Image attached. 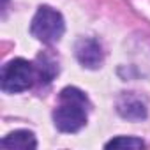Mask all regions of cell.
Returning <instances> with one entry per match:
<instances>
[{
  "label": "cell",
  "instance_id": "5b68a950",
  "mask_svg": "<svg viewBox=\"0 0 150 150\" xmlns=\"http://www.w3.org/2000/svg\"><path fill=\"white\" fill-rule=\"evenodd\" d=\"M117 113L125 120L139 122V120L146 118L148 110H146V104L143 99H139L132 92H125V94L118 96V99H117Z\"/></svg>",
  "mask_w": 150,
  "mask_h": 150
},
{
  "label": "cell",
  "instance_id": "3957f363",
  "mask_svg": "<svg viewBox=\"0 0 150 150\" xmlns=\"http://www.w3.org/2000/svg\"><path fill=\"white\" fill-rule=\"evenodd\" d=\"M64 30L65 23L62 14L50 6H41L30 23V34L44 44L58 42L64 35Z\"/></svg>",
  "mask_w": 150,
  "mask_h": 150
},
{
  "label": "cell",
  "instance_id": "6da1fadb",
  "mask_svg": "<svg viewBox=\"0 0 150 150\" xmlns=\"http://www.w3.org/2000/svg\"><path fill=\"white\" fill-rule=\"evenodd\" d=\"M60 104L53 111V124L60 132H78L87 125L88 97L76 87H65L58 96Z\"/></svg>",
  "mask_w": 150,
  "mask_h": 150
},
{
  "label": "cell",
  "instance_id": "7a4b0ae2",
  "mask_svg": "<svg viewBox=\"0 0 150 150\" xmlns=\"http://www.w3.org/2000/svg\"><path fill=\"white\" fill-rule=\"evenodd\" d=\"M35 80H37V72L32 62L25 58H13L2 69L0 85H2V90L7 94H20L28 90Z\"/></svg>",
  "mask_w": 150,
  "mask_h": 150
},
{
  "label": "cell",
  "instance_id": "52a82bcc",
  "mask_svg": "<svg viewBox=\"0 0 150 150\" xmlns=\"http://www.w3.org/2000/svg\"><path fill=\"white\" fill-rule=\"evenodd\" d=\"M34 65H35V72H37V80L44 85L50 83L58 74V60L50 53L39 55Z\"/></svg>",
  "mask_w": 150,
  "mask_h": 150
},
{
  "label": "cell",
  "instance_id": "8992f818",
  "mask_svg": "<svg viewBox=\"0 0 150 150\" xmlns=\"http://www.w3.org/2000/svg\"><path fill=\"white\" fill-rule=\"evenodd\" d=\"M0 145L4 148H14V150H34L37 148V139L32 131L20 129V131L9 132Z\"/></svg>",
  "mask_w": 150,
  "mask_h": 150
},
{
  "label": "cell",
  "instance_id": "277c9868",
  "mask_svg": "<svg viewBox=\"0 0 150 150\" xmlns=\"http://www.w3.org/2000/svg\"><path fill=\"white\" fill-rule=\"evenodd\" d=\"M74 55H76L78 62L85 69H92V71L99 69L103 65V60H104L103 46L99 44V41H96L92 37L78 39L76 46H74Z\"/></svg>",
  "mask_w": 150,
  "mask_h": 150
},
{
  "label": "cell",
  "instance_id": "ba28073f",
  "mask_svg": "<svg viewBox=\"0 0 150 150\" xmlns=\"http://www.w3.org/2000/svg\"><path fill=\"white\" fill-rule=\"evenodd\" d=\"M108 150L115 148V150H138V148H145V141L139 139V138H134V136H117L113 139H110L106 145H104Z\"/></svg>",
  "mask_w": 150,
  "mask_h": 150
}]
</instances>
